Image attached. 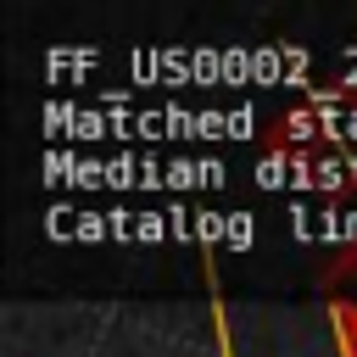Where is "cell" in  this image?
Instances as JSON below:
<instances>
[{"label":"cell","mask_w":357,"mask_h":357,"mask_svg":"<svg viewBox=\"0 0 357 357\" xmlns=\"http://www.w3.org/2000/svg\"><path fill=\"white\" fill-rule=\"evenodd\" d=\"M346 329H351V346H357V307H346Z\"/></svg>","instance_id":"obj_1"}]
</instances>
